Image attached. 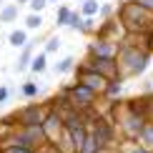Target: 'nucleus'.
Returning a JSON list of instances; mask_svg holds the SVG:
<instances>
[{"mask_svg": "<svg viewBox=\"0 0 153 153\" xmlns=\"http://www.w3.org/2000/svg\"><path fill=\"white\" fill-rule=\"evenodd\" d=\"M116 148H118V153H151L143 146H138V141H123V138H118Z\"/></svg>", "mask_w": 153, "mask_h": 153, "instance_id": "nucleus-15", "label": "nucleus"}, {"mask_svg": "<svg viewBox=\"0 0 153 153\" xmlns=\"http://www.w3.org/2000/svg\"><path fill=\"white\" fill-rule=\"evenodd\" d=\"M116 20L128 35H143L153 28V13L141 8L138 3H120L116 10Z\"/></svg>", "mask_w": 153, "mask_h": 153, "instance_id": "nucleus-1", "label": "nucleus"}, {"mask_svg": "<svg viewBox=\"0 0 153 153\" xmlns=\"http://www.w3.org/2000/svg\"><path fill=\"white\" fill-rule=\"evenodd\" d=\"M68 18H71V8H68V5H60L58 8V18H55V25H58V28H68Z\"/></svg>", "mask_w": 153, "mask_h": 153, "instance_id": "nucleus-21", "label": "nucleus"}, {"mask_svg": "<svg viewBox=\"0 0 153 153\" xmlns=\"http://www.w3.org/2000/svg\"><path fill=\"white\" fill-rule=\"evenodd\" d=\"M25 30H38L43 25V15H35V13H28V15H25Z\"/></svg>", "mask_w": 153, "mask_h": 153, "instance_id": "nucleus-20", "label": "nucleus"}, {"mask_svg": "<svg viewBox=\"0 0 153 153\" xmlns=\"http://www.w3.org/2000/svg\"><path fill=\"white\" fill-rule=\"evenodd\" d=\"M48 3H60V0H48Z\"/></svg>", "mask_w": 153, "mask_h": 153, "instance_id": "nucleus-32", "label": "nucleus"}, {"mask_svg": "<svg viewBox=\"0 0 153 153\" xmlns=\"http://www.w3.org/2000/svg\"><path fill=\"white\" fill-rule=\"evenodd\" d=\"M85 65L91 68L93 73H98L100 78H105V80L123 78L120 71H118V63H116V60H91V58H85Z\"/></svg>", "mask_w": 153, "mask_h": 153, "instance_id": "nucleus-8", "label": "nucleus"}, {"mask_svg": "<svg viewBox=\"0 0 153 153\" xmlns=\"http://www.w3.org/2000/svg\"><path fill=\"white\" fill-rule=\"evenodd\" d=\"M60 50V38L58 35H50V38H45V50H43V53H58Z\"/></svg>", "mask_w": 153, "mask_h": 153, "instance_id": "nucleus-22", "label": "nucleus"}, {"mask_svg": "<svg viewBox=\"0 0 153 153\" xmlns=\"http://www.w3.org/2000/svg\"><path fill=\"white\" fill-rule=\"evenodd\" d=\"M18 15H20V8H18L15 3H5L3 8H0V23H13V20H18Z\"/></svg>", "mask_w": 153, "mask_h": 153, "instance_id": "nucleus-13", "label": "nucleus"}, {"mask_svg": "<svg viewBox=\"0 0 153 153\" xmlns=\"http://www.w3.org/2000/svg\"><path fill=\"white\" fill-rule=\"evenodd\" d=\"M40 131H43V136H45V143H53V146L63 143V118L55 111H48Z\"/></svg>", "mask_w": 153, "mask_h": 153, "instance_id": "nucleus-7", "label": "nucleus"}, {"mask_svg": "<svg viewBox=\"0 0 153 153\" xmlns=\"http://www.w3.org/2000/svg\"><path fill=\"white\" fill-rule=\"evenodd\" d=\"M63 93L68 95V100L73 103V108H75V111H80V113H83V111H91V108L98 103V98H100V95H95L91 88L83 85V83L65 85V88H63Z\"/></svg>", "mask_w": 153, "mask_h": 153, "instance_id": "nucleus-5", "label": "nucleus"}, {"mask_svg": "<svg viewBox=\"0 0 153 153\" xmlns=\"http://www.w3.org/2000/svg\"><path fill=\"white\" fill-rule=\"evenodd\" d=\"M35 153H45V151H35Z\"/></svg>", "mask_w": 153, "mask_h": 153, "instance_id": "nucleus-34", "label": "nucleus"}, {"mask_svg": "<svg viewBox=\"0 0 153 153\" xmlns=\"http://www.w3.org/2000/svg\"><path fill=\"white\" fill-rule=\"evenodd\" d=\"M80 33H85V35H88V33H91V35L95 33V18H83V25H80Z\"/></svg>", "mask_w": 153, "mask_h": 153, "instance_id": "nucleus-25", "label": "nucleus"}, {"mask_svg": "<svg viewBox=\"0 0 153 153\" xmlns=\"http://www.w3.org/2000/svg\"><path fill=\"white\" fill-rule=\"evenodd\" d=\"M8 43H10L13 48H23L25 43H28V30H25V28H15V30H10Z\"/></svg>", "mask_w": 153, "mask_h": 153, "instance_id": "nucleus-16", "label": "nucleus"}, {"mask_svg": "<svg viewBox=\"0 0 153 153\" xmlns=\"http://www.w3.org/2000/svg\"><path fill=\"white\" fill-rule=\"evenodd\" d=\"M30 13H35V15H40L43 10H45V5H48V0H30Z\"/></svg>", "mask_w": 153, "mask_h": 153, "instance_id": "nucleus-26", "label": "nucleus"}, {"mask_svg": "<svg viewBox=\"0 0 153 153\" xmlns=\"http://www.w3.org/2000/svg\"><path fill=\"white\" fill-rule=\"evenodd\" d=\"M138 5H141V8H146V10H151L153 13V0H136Z\"/></svg>", "mask_w": 153, "mask_h": 153, "instance_id": "nucleus-29", "label": "nucleus"}, {"mask_svg": "<svg viewBox=\"0 0 153 153\" xmlns=\"http://www.w3.org/2000/svg\"><path fill=\"white\" fill-rule=\"evenodd\" d=\"M118 71L123 78H133V75H141L146 73V68H148L151 63V53H146V50L138 45V40H120V53H118Z\"/></svg>", "mask_w": 153, "mask_h": 153, "instance_id": "nucleus-2", "label": "nucleus"}, {"mask_svg": "<svg viewBox=\"0 0 153 153\" xmlns=\"http://www.w3.org/2000/svg\"><path fill=\"white\" fill-rule=\"evenodd\" d=\"M80 25H83V15H80L78 10H71V18H68V28L80 30Z\"/></svg>", "mask_w": 153, "mask_h": 153, "instance_id": "nucleus-23", "label": "nucleus"}, {"mask_svg": "<svg viewBox=\"0 0 153 153\" xmlns=\"http://www.w3.org/2000/svg\"><path fill=\"white\" fill-rule=\"evenodd\" d=\"M148 123H153V93H151V105H148Z\"/></svg>", "mask_w": 153, "mask_h": 153, "instance_id": "nucleus-30", "label": "nucleus"}, {"mask_svg": "<svg viewBox=\"0 0 153 153\" xmlns=\"http://www.w3.org/2000/svg\"><path fill=\"white\" fill-rule=\"evenodd\" d=\"M123 83H126V78H113V80H108L103 98H105V100H118L120 93H123Z\"/></svg>", "mask_w": 153, "mask_h": 153, "instance_id": "nucleus-11", "label": "nucleus"}, {"mask_svg": "<svg viewBox=\"0 0 153 153\" xmlns=\"http://www.w3.org/2000/svg\"><path fill=\"white\" fill-rule=\"evenodd\" d=\"M113 15H116L113 5H108V3H100V8H98V18H100V20H108V18H113Z\"/></svg>", "mask_w": 153, "mask_h": 153, "instance_id": "nucleus-24", "label": "nucleus"}, {"mask_svg": "<svg viewBox=\"0 0 153 153\" xmlns=\"http://www.w3.org/2000/svg\"><path fill=\"white\" fill-rule=\"evenodd\" d=\"M40 40H43V38H38V40H28L20 48V58H18V63H15V71L18 73H23V71H28V68H30V60H33V55H35V45ZM43 43H45V40H43Z\"/></svg>", "mask_w": 153, "mask_h": 153, "instance_id": "nucleus-10", "label": "nucleus"}, {"mask_svg": "<svg viewBox=\"0 0 153 153\" xmlns=\"http://www.w3.org/2000/svg\"><path fill=\"white\" fill-rule=\"evenodd\" d=\"M38 93H40V88H38V83L35 80H25L23 85H20V95L25 100H35L38 98Z\"/></svg>", "mask_w": 153, "mask_h": 153, "instance_id": "nucleus-18", "label": "nucleus"}, {"mask_svg": "<svg viewBox=\"0 0 153 153\" xmlns=\"http://www.w3.org/2000/svg\"><path fill=\"white\" fill-rule=\"evenodd\" d=\"M85 58L91 60H118L120 53V40H100V38H93L85 48Z\"/></svg>", "mask_w": 153, "mask_h": 153, "instance_id": "nucleus-6", "label": "nucleus"}, {"mask_svg": "<svg viewBox=\"0 0 153 153\" xmlns=\"http://www.w3.org/2000/svg\"><path fill=\"white\" fill-rule=\"evenodd\" d=\"M136 141H138V146H143L146 151L153 153V123H146V126H143V131L138 133Z\"/></svg>", "mask_w": 153, "mask_h": 153, "instance_id": "nucleus-14", "label": "nucleus"}, {"mask_svg": "<svg viewBox=\"0 0 153 153\" xmlns=\"http://www.w3.org/2000/svg\"><path fill=\"white\" fill-rule=\"evenodd\" d=\"M50 111L48 103H38V100H30L25 108H20V111H15L13 116H15L18 120V128H38V126H43V120H45Z\"/></svg>", "mask_w": 153, "mask_h": 153, "instance_id": "nucleus-4", "label": "nucleus"}, {"mask_svg": "<svg viewBox=\"0 0 153 153\" xmlns=\"http://www.w3.org/2000/svg\"><path fill=\"white\" fill-rule=\"evenodd\" d=\"M0 153H35V151H28V148H18V146H3Z\"/></svg>", "mask_w": 153, "mask_h": 153, "instance_id": "nucleus-27", "label": "nucleus"}, {"mask_svg": "<svg viewBox=\"0 0 153 153\" xmlns=\"http://www.w3.org/2000/svg\"><path fill=\"white\" fill-rule=\"evenodd\" d=\"M10 93H13V91H10V85H0V105H3L5 100L10 98Z\"/></svg>", "mask_w": 153, "mask_h": 153, "instance_id": "nucleus-28", "label": "nucleus"}, {"mask_svg": "<svg viewBox=\"0 0 153 153\" xmlns=\"http://www.w3.org/2000/svg\"><path fill=\"white\" fill-rule=\"evenodd\" d=\"M33 75H40L48 71V53H35L33 60H30V68H28Z\"/></svg>", "mask_w": 153, "mask_h": 153, "instance_id": "nucleus-12", "label": "nucleus"}, {"mask_svg": "<svg viewBox=\"0 0 153 153\" xmlns=\"http://www.w3.org/2000/svg\"><path fill=\"white\" fill-rule=\"evenodd\" d=\"M123 3H136V0H123Z\"/></svg>", "mask_w": 153, "mask_h": 153, "instance_id": "nucleus-33", "label": "nucleus"}, {"mask_svg": "<svg viewBox=\"0 0 153 153\" xmlns=\"http://www.w3.org/2000/svg\"><path fill=\"white\" fill-rule=\"evenodd\" d=\"M98 8H100L98 0H83L80 8H78V13H80L83 18H98Z\"/></svg>", "mask_w": 153, "mask_h": 153, "instance_id": "nucleus-17", "label": "nucleus"}, {"mask_svg": "<svg viewBox=\"0 0 153 153\" xmlns=\"http://www.w3.org/2000/svg\"><path fill=\"white\" fill-rule=\"evenodd\" d=\"M30 3V0H15V5H18V8H20V5H28Z\"/></svg>", "mask_w": 153, "mask_h": 153, "instance_id": "nucleus-31", "label": "nucleus"}, {"mask_svg": "<svg viewBox=\"0 0 153 153\" xmlns=\"http://www.w3.org/2000/svg\"><path fill=\"white\" fill-rule=\"evenodd\" d=\"M118 30H123V28H120V23L116 20V15H113V18H108V20H100V25H95L93 38H100V40H120Z\"/></svg>", "mask_w": 153, "mask_h": 153, "instance_id": "nucleus-9", "label": "nucleus"}, {"mask_svg": "<svg viewBox=\"0 0 153 153\" xmlns=\"http://www.w3.org/2000/svg\"><path fill=\"white\" fill-rule=\"evenodd\" d=\"M75 3H83V0H75Z\"/></svg>", "mask_w": 153, "mask_h": 153, "instance_id": "nucleus-35", "label": "nucleus"}, {"mask_svg": "<svg viewBox=\"0 0 153 153\" xmlns=\"http://www.w3.org/2000/svg\"><path fill=\"white\" fill-rule=\"evenodd\" d=\"M73 68H75V58L73 55H65V58H60L58 63H55V73L58 75H68Z\"/></svg>", "mask_w": 153, "mask_h": 153, "instance_id": "nucleus-19", "label": "nucleus"}, {"mask_svg": "<svg viewBox=\"0 0 153 153\" xmlns=\"http://www.w3.org/2000/svg\"><path fill=\"white\" fill-rule=\"evenodd\" d=\"M88 133L95 138V143L100 146V151H105V148H111V146L118 143L116 123L108 116H100V113H93V118L88 120Z\"/></svg>", "mask_w": 153, "mask_h": 153, "instance_id": "nucleus-3", "label": "nucleus"}]
</instances>
